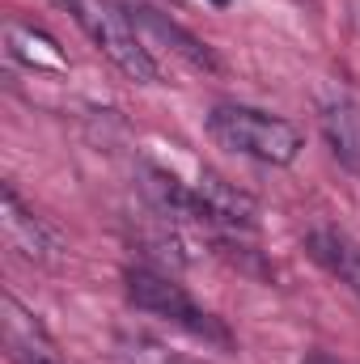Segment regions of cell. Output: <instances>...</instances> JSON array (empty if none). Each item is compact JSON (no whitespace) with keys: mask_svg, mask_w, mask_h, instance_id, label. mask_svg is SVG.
Returning a JSON list of instances; mask_svg holds the SVG:
<instances>
[{"mask_svg":"<svg viewBox=\"0 0 360 364\" xmlns=\"http://www.w3.org/2000/svg\"><path fill=\"white\" fill-rule=\"evenodd\" d=\"M208 136L242 157L268 161V166H292L301 153V132L288 119H275L255 106H212L208 114Z\"/></svg>","mask_w":360,"mask_h":364,"instance_id":"6da1fadb","label":"cell"},{"mask_svg":"<svg viewBox=\"0 0 360 364\" xmlns=\"http://www.w3.org/2000/svg\"><path fill=\"white\" fill-rule=\"evenodd\" d=\"M60 4L77 17V26L93 38V47L123 77H132L136 85H153L157 81V64L144 51V38L136 34V21L127 17V9H119L110 0H60Z\"/></svg>","mask_w":360,"mask_h":364,"instance_id":"7a4b0ae2","label":"cell"},{"mask_svg":"<svg viewBox=\"0 0 360 364\" xmlns=\"http://www.w3.org/2000/svg\"><path fill=\"white\" fill-rule=\"evenodd\" d=\"M123 284H127V301L136 309H144V314H153V318H162L170 326L191 331L195 339H208L216 348H229V331L203 305H195V296L182 284H174L166 272H157V267H127L123 272Z\"/></svg>","mask_w":360,"mask_h":364,"instance_id":"3957f363","label":"cell"},{"mask_svg":"<svg viewBox=\"0 0 360 364\" xmlns=\"http://www.w3.org/2000/svg\"><path fill=\"white\" fill-rule=\"evenodd\" d=\"M0 229H4L9 250H13L17 259H26V263L51 267V263H60V255H64V242L47 229L43 216H34V212L17 199L13 186L0 191Z\"/></svg>","mask_w":360,"mask_h":364,"instance_id":"277c9868","label":"cell"},{"mask_svg":"<svg viewBox=\"0 0 360 364\" xmlns=\"http://www.w3.org/2000/svg\"><path fill=\"white\" fill-rule=\"evenodd\" d=\"M195 195L203 203L208 229H225V233H255L259 229V203L246 191H238L233 182L216 178V174H199Z\"/></svg>","mask_w":360,"mask_h":364,"instance_id":"5b68a950","label":"cell"},{"mask_svg":"<svg viewBox=\"0 0 360 364\" xmlns=\"http://www.w3.org/2000/svg\"><path fill=\"white\" fill-rule=\"evenodd\" d=\"M318 127L327 136V149L344 170L360 174V106L344 90H327L318 97Z\"/></svg>","mask_w":360,"mask_h":364,"instance_id":"8992f818","label":"cell"},{"mask_svg":"<svg viewBox=\"0 0 360 364\" xmlns=\"http://www.w3.org/2000/svg\"><path fill=\"white\" fill-rule=\"evenodd\" d=\"M305 250H309V259L331 279H339L348 292L360 296V242L348 229H339V225H314L305 233Z\"/></svg>","mask_w":360,"mask_h":364,"instance_id":"52a82bcc","label":"cell"},{"mask_svg":"<svg viewBox=\"0 0 360 364\" xmlns=\"http://www.w3.org/2000/svg\"><path fill=\"white\" fill-rule=\"evenodd\" d=\"M127 17H132L136 26H144L149 34H157L162 43H170V51H179L191 68H203V73H216V68H221V60L212 55V47H208V43H199L191 30H182L179 21L162 17L157 9H149V4H132V9H127Z\"/></svg>","mask_w":360,"mask_h":364,"instance_id":"ba28073f","label":"cell"},{"mask_svg":"<svg viewBox=\"0 0 360 364\" xmlns=\"http://www.w3.org/2000/svg\"><path fill=\"white\" fill-rule=\"evenodd\" d=\"M4 47H9V55L17 60V64H26V68H47V73H64L68 64H64V55H60V47L47 38V34H38L34 26H9L4 30Z\"/></svg>","mask_w":360,"mask_h":364,"instance_id":"9c48e42d","label":"cell"},{"mask_svg":"<svg viewBox=\"0 0 360 364\" xmlns=\"http://www.w3.org/2000/svg\"><path fill=\"white\" fill-rule=\"evenodd\" d=\"M115 348H119V360L123 364H199V360H191L186 352L170 348L166 339L144 335V331H123L115 339Z\"/></svg>","mask_w":360,"mask_h":364,"instance_id":"30bf717a","label":"cell"},{"mask_svg":"<svg viewBox=\"0 0 360 364\" xmlns=\"http://www.w3.org/2000/svg\"><path fill=\"white\" fill-rule=\"evenodd\" d=\"M9 343V360L13 364H60L51 356L47 339H4Z\"/></svg>","mask_w":360,"mask_h":364,"instance_id":"8fae6325","label":"cell"},{"mask_svg":"<svg viewBox=\"0 0 360 364\" xmlns=\"http://www.w3.org/2000/svg\"><path fill=\"white\" fill-rule=\"evenodd\" d=\"M212 4H229V0H212Z\"/></svg>","mask_w":360,"mask_h":364,"instance_id":"7c38bea8","label":"cell"}]
</instances>
